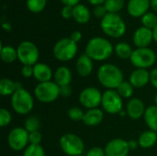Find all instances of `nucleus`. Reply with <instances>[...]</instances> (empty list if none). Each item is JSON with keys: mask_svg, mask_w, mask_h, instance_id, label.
I'll return each mask as SVG.
<instances>
[{"mask_svg": "<svg viewBox=\"0 0 157 156\" xmlns=\"http://www.w3.org/2000/svg\"><path fill=\"white\" fill-rule=\"evenodd\" d=\"M145 110L146 108L144 107V102L139 98H135V97L132 98L127 103V107H126L127 115L130 117V119L133 120H137L141 117H143L144 115Z\"/></svg>", "mask_w": 157, "mask_h": 156, "instance_id": "nucleus-16", "label": "nucleus"}, {"mask_svg": "<svg viewBox=\"0 0 157 156\" xmlns=\"http://www.w3.org/2000/svg\"><path fill=\"white\" fill-rule=\"evenodd\" d=\"M114 51L117 54V56L121 59H130L133 50L132 49V46L127 42H119L114 47Z\"/></svg>", "mask_w": 157, "mask_h": 156, "instance_id": "nucleus-27", "label": "nucleus"}, {"mask_svg": "<svg viewBox=\"0 0 157 156\" xmlns=\"http://www.w3.org/2000/svg\"><path fill=\"white\" fill-rule=\"evenodd\" d=\"M116 90L122 98H130L133 95L134 87L129 81H123Z\"/></svg>", "mask_w": 157, "mask_h": 156, "instance_id": "nucleus-28", "label": "nucleus"}, {"mask_svg": "<svg viewBox=\"0 0 157 156\" xmlns=\"http://www.w3.org/2000/svg\"><path fill=\"white\" fill-rule=\"evenodd\" d=\"M86 156H106V153L103 148L96 146V147L90 148L87 151Z\"/></svg>", "mask_w": 157, "mask_h": 156, "instance_id": "nucleus-38", "label": "nucleus"}, {"mask_svg": "<svg viewBox=\"0 0 157 156\" xmlns=\"http://www.w3.org/2000/svg\"><path fill=\"white\" fill-rule=\"evenodd\" d=\"M0 55H1L2 61L6 63H14L17 59V49H15L13 46H10V45H6V46L1 45Z\"/></svg>", "mask_w": 157, "mask_h": 156, "instance_id": "nucleus-26", "label": "nucleus"}, {"mask_svg": "<svg viewBox=\"0 0 157 156\" xmlns=\"http://www.w3.org/2000/svg\"><path fill=\"white\" fill-rule=\"evenodd\" d=\"M153 33H154V40L157 43V26L153 29Z\"/></svg>", "mask_w": 157, "mask_h": 156, "instance_id": "nucleus-49", "label": "nucleus"}, {"mask_svg": "<svg viewBox=\"0 0 157 156\" xmlns=\"http://www.w3.org/2000/svg\"><path fill=\"white\" fill-rule=\"evenodd\" d=\"M53 80L59 86H68L72 81V72L66 66H60L53 74Z\"/></svg>", "mask_w": 157, "mask_h": 156, "instance_id": "nucleus-22", "label": "nucleus"}, {"mask_svg": "<svg viewBox=\"0 0 157 156\" xmlns=\"http://www.w3.org/2000/svg\"><path fill=\"white\" fill-rule=\"evenodd\" d=\"M150 3H151V7L157 12V0H150Z\"/></svg>", "mask_w": 157, "mask_h": 156, "instance_id": "nucleus-47", "label": "nucleus"}, {"mask_svg": "<svg viewBox=\"0 0 157 156\" xmlns=\"http://www.w3.org/2000/svg\"><path fill=\"white\" fill-rule=\"evenodd\" d=\"M11 120H12L11 113L6 108H1L0 109V126L2 128L6 127L7 125L10 124Z\"/></svg>", "mask_w": 157, "mask_h": 156, "instance_id": "nucleus-35", "label": "nucleus"}, {"mask_svg": "<svg viewBox=\"0 0 157 156\" xmlns=\"http://www.w3.org/2000/svg\"><path fill=\"white\" fill-rule=\"evenodd\" d=\"M104 119V113L99 108H92L87 109L86 112H85L84 118H83V123L88 127H94L99 125Z\"/></svg>", "mask_w": 157, "mask_h": 156, "instance_id": "nucleus-20", "label": "nucleus"}, {"mask_svg": "<svg viewBox=\"0 0 157 156\" xmlns=\"http://www.w3.org/2000/svg\"><path fill=\"white\" fill-rule=\"evenodd\" d=\"M78 46L70 38H63L59 40L53 46V56L61 62L71 61L77 53Z\"/></svg>", "mask_w": 157, "mask_h": 156, "instance_id": "nucleus-5", "label": "nucleus"}, {"mask_svg": "<svg viewBox=\"0 0 157 156\" xmlns=\"http://www.w3.org/2000/svg\"><path fill=\"white\" fill-rule=\"evenodd\" d=\"M59 143L62 151L68 156L82 155L85 151V143L83 140L74 133L63 134L61 137Z\"/></svg>", "mask_w": 157, "mask_h": 156, "instance_id": "nucleus-6", "label": "nucleus"}, {"mask_svg": "<svg viewBox=\"0 0 157 156\" xmlns=\"http://www.w3.org/2000/svg\"><path fill=\"white\" fill-rule=\"evenodd\" d=\"M47 0H26L28 9L32 13L41 12L46 6Z\"/></svg>", "mask_w": 157, "mask_h": 156, "instance_id": "nucleus-29", "label": "nucleus"}, {"mask_svg": "<svg viewBox=\"0 0 157 156\" xmlns=\"http://www.w3.org/2000/svg\"><path fill=\"white\" fill-rule=\"evenodd\" d=\"M129 82L133 86L134 88H141L150 83V73L147 69L136 68L132 71L129 77Z\"/></svg>", "mask_w": 157, "mask_h": 156, "instance_id": "nucleus-17", "label": "nucleus"}, {"mask_svg": "<svg viewBox=\"0 0 157 156\" xmlns=\"http://www.w3.org/2000/svg\"><path fill=\"white\" fill-rule=\"evenodd\" d=\"M98 79L104 87L116 90L124 81V75L117 65L104 63L98 70Z\"/></svg>", "mask_w": 157, "mask_h": 156, "instance_id": "nucleus-2", "label": "nucleus"}, {"mask_svg": "<svg viewBox=\"0 0 157 156\" xmlns=\"http://www.w3.org/2000/svg\"><path fill=\"white\" fill-rule=\"evenodd\" d=\"M21 74L25 78L32 77L33 74H34L33 66H31V65H23L22 68H21Z\"/></svg>", "mask_w": 157, "mask_h": 156, "instance_id": "nucleus-39", "label": "nucleus"}, {"mask_svg": "<svg viewBox=\"0 0 157 156\" xmlns=\"http://www.w3.org/2000/svg\"><path fill=\"white\" fill-rule=\"evenodd\" d=\"M76 72L81 77H86L93 71V60L86 53L80 55L76 61Z\"/></svg>", "mask_w": 157, "mask_h": 156, "instance_id": "nucleus-19", "label": "nucleus"}, {"mask_svg": "<svg viewBox=\"0 0 157 156\" xmlns=\"http://www.w3.org/2000/svg\"><path fill=\"white\" fill-rule=\"evenodd\" d=\"M80 0H61V2L64 5V6H75L76 5L79 4Z\"/></svg>", "mask_w": 157, "mask_h": 156, "instance_id": "nucleus-44", "label": "nucleus"}, {"mask_svg": "<svg viewBox=\"0 0 157 156\" xmlns=\"http://www.w3.org/2000/svg\"><path fill=\"white\" fill-rule=\"evenodd\" d=\"M102 95L103 94L98 88L88 86L80 92L78 99L83 107L86 108L87 109H92L97 108L99 105H101Z\"/></svg>", "mask_w": 157, "mask_h": 156, "instance_id": "nucleus-12", "label": "nucleus"}, {"mask_svg": "<svg viewBox=\"0 0 157 156\" xmlns=\"http://www.w3.org/2000/svg\"><path fill=\"white\" fill-rule=\"evenodd\" d=\"M7 143L13 151L20 152L25 150L29 145L28 131L22 127L12 129L7 136Z\"/></svg>", "mask_w": 157, "mask_h": 156, "instance_id": "nucleus-11", "label": "nucleus"}, {"mask_svg": "<svg viewBox=\"0 0 157 156\" xmlns=\"http://www.w3.org/2000/svg\"><path fill=\"white\" fill-rule=\"evenodd\" d=\"M132 40L137 48L148 47L151 44V42L154 40L153 29H150L144 26L138 28L133 33Z\"/></svg>", "mask_w": 157, "mask_h": 156, "instance_id": "nucleus-14", "label": "nucleus"}, {"mask_svg": "<svg viewBox=\"0 0 157 156\" xmlns=\"http://www.w3.org/2000/svg\"><path fill=\"white\" fill-rule=\"evenodd\" d=\"M156 63H157V52H156Z\"/></svg>", "mask_w": 157, "mask_h": 156, "instance_id": "nucleus-51", "label": "nucleus"}, {"mask_svg": "<svg viewBox=\"0 0 157 156\" xmlns=\"http://www.w3.org/2000/svg\"><path fill=\"white\" fill-rule=\"evenodd\" d=\"M107 0H88V2L92 5H95V6H99V5H104V3L106 2Z\"/></svg>", "mask_w": 157, "mask_h": 156, "instance_id": "nucleus-46", "label": "nucleus"}, {"mask_svg": "<svg viewBox=\"0 0 157 156\" xmlns=\"http://www.w3.org/2000/svg\"><path fill=\"white\" fill-rule=\"evenodd\" d=\"M142 24L144 27L154 29L157 26V16L154 12H147L142 17Z\"/></svg>", "mask_w": 157, "mask_h": 156, "instance_id": "nucleus-30", "label": "nucleus"}, {"mask_svg": "<svg viewBox=\"0 0 157 156\" xmlns=\"http://www.w3.org/2000/svg\"><path fill=\"white\" fill-rule=\"evenodd\" d=\"M42 140V135L40 132V131H32L29 133V144L32 145H39L40 144Z\"/></svg>", "mask_w": 157, "mask_h": 156, "instance_id": "nucleus-36", "label": "nucleus"}, {"mask_svg": "<svg viewBox=\"0 0 157 156\" xmlns=\"http://www.w3.org/2000/svg\"><path fill=\"white\" fill-rule=\"evenodd\" d=\"M157 143V132L148 130L141 133L138 139V143L143 149H149L155 145Z\"/></svg>", "mask_w": 157, "mask_h": 156, "instance_id": "nucleus-23", "label": "nucleus"}, {"mask_svg": "<svg viewBox=\"0 0 157 156\" xmlns=\"http://www.w3.org/2000/svg\"><path fill=\"white\" fill-rule=\"evenodd\" d=\"M17 60L23 65L34 66L39 60L40 52L37 45L29 40H24L17 47Z\"/></svg>", "mask_w": 157, "mask_h": 156, "instance_id": "nucleus-8", "label": "nucleus"}, {"mask_svg": "<svg viewBox=\"0 0 157 156\" xmlns=\"http://www.w3.org/2000/svg\"><path fill=\"white\" fill-rule=\"evenodd\" d=\"M130 61L138 69H148L156 63V52L149 47L136 48L133 50Z\"/></svg>", "mask_w": 157, "mask_h": 156, "instance_id": "nucleus-7", "label": "nucleus"}, {"mask_svg": "<svg viewBox=\"0 0 157 156\" xmlns=\"http://www.w3.org/2000/svg\"><path fill=\"white\" fill-rule=\"evenodd\" d=\"M71 40H73L75 42H78V41H80L81 40V39H82V33L80 32V31H78V30H75V31H73L72 33H71V35H70V37H69Z\"/></svg>", "mask_w": 157, "mask_h": 156, "instance_id": "nucleus-43", "label": "nucleus"}, {"mask_svg": "<svg viewBox=\"0 0 157 156\" xmlns=\"http://www.w3.org/2000/svg\"><path fill=\"white\" fill-rule=\"evenodd\" d=\"M35 97L42 103H52L60 96V86L53 81L39 83L34 88Z\"/></svg>", "mask_w": 157, "mask_h": 156, "instance_id": "nucleus-9", "label": "nucleus"}, {"mask_svg": "<svg viewBox=\"0 0 157 156\" xmlns=\"http://www.w3.org/2000/svg\"><path fill=\"white\" fill-rule=\"evenodd\" d=\"M79 156H82V155H79Z\"/></svg>", "mask_w": 157, "mask_h": 156, "instance_id": "nucleus-52", "label": "nucleus"}, {"mask_svg": "<svg viewBox=\"0 0 157 156\" xmlns=\"http://www.w3.org/2000/svg\"><path fill=\"white\" fill-rule=\"evenodd\" d=\"M107 14H108V11L104 5L96 6L93 9V15L98 18H103Z\"/></svg>", "mask_w": 157, "mask_h": 156, "instance_id": "nucleus-37", "label": "nucleus"}, {"mask_svg": "<svg viewBox=\"0 0 157 156\" xmlns=\"http://www.w3.org/2000/svg\"><path fill=\"white\" fill-rule=\"evenodd\" d=\"M155 105L157 106V93L155 94Z\"/></svg>", "mask_w": 157, "mask_h": 156, "instance_id": "nucleus-50", "label": "nucleus"}, {"mask_svg": "<svg viewBox=\"0 0 157 156\" xmlns=\"http://www.w3.org/2000/svg\"><path fill=\"white\" fill-rule=\"evenodd\" d=\"M104 6L108 13H118L124 6V0H107Z\"/></svg>", "mask_w": 157, "mask_h": 156, "instance_id": "nucleus-31", "label": "nucleus"}, {"mask_svg": "<svg viewBox=\"0 0 157 156\" xmlns=\"http://www.w3.org/2000/svg\"><path fill=\"white\" fill-rule=\"evenodd\" d=\"M150 6V0H129L127 4V10L132 17H139L147 13Z\"/></svg>", "mask_w": 157, "mask_h": 156, "instance_id": "nucleus-15", "label": "nucleus"}, {"mask_svg": "<svg viewBox=\"0 0 157 156\" xmlns=\"http://www.w3.org/2000/svg\"><path fill=\"white\" fill-rule=\"evenodd\" d=\"M2 26H3V28L6 29V30H7V31H9L10 29H11V26H10V24L9 23H7V22H3L2 23Z\"/></svg>", "mask_w": 157, "mask_h": 156, "instance_id": "nucleus-48", "label": "nucleus"}, {"mask_svg": "<svg viewBox=\"0 0 157 156\" xmlns=\"http://www.w3.org/2000/svg\"><path fill=\"white\" fill-rule=\"evenodd\" d=\"M106 156H128L131 149L129 146V142L123 139L116 138L109 141L105 148Z\"/></svg>", "mask_w": 157, "mask_h": 156, "instance_id": "nucleus-13", "label": "nucleus"}, {"mask_svg": "<svg viewBox=\"0 0 157 156\" xmlns=\"http://www.w3.org/2000/svg\"><path fill=\"white\" fill-rule=\"evenodd\" d=\"M33 70H34L33 77L39 83H44V82L52 81V78L53 77L52 68L46 63H37L33 66Z\"/></svg>", "mask_w": 157, "mask_h": 156, "instance_id": "nucleus-18", "label": "nucleus"}, {"mask_svg": "<svg viewBox=\"0 0 157 156\" xmlns=\"http://www.w3.org/2000/svg\"><path fill=\"white\" fill-rule=\"evenodd\" d=\"M40 127V121L36 116H29L25 120V129L28 131V132H32L39 131Z\"/></svg>", "mask_w": 157, "mask_h": 156, "instance_id": "nucleus-32", "label": "nucleus"}, {"mask_svg": "<svg viewBox=\"0 0 157 156\" xmlns=\"http://www.w3.org/2000/svg\"><path fill=\"white\" fill-rule=\"evenodd\" d=\"M73 94V89L70 85L60 86V96L63 97H69Z\"/></svg>", "mask_w": 157, "mask_h": 156, "instance_id": "nucleus-41", "label": "nucleus"}, {"mask_svg": "<svg viewBox=\"0 0 157 156\" xmlns=\"http://www.w3.org/2000/svg\"><path fill=\"white\" fill-rule=\"evenodd\" d=\"M150 83L155 89H157V67L154 68L150 73Z\"/></svg>", "mask_w": 157, "mask_h": 156, "instance_id": "nucleus-42", "label": "nucleus"}, {"mask_svg": "<svg viewBox=\"0 0 157 156\" xmlns=\"http://www.w3.org/2000/svg\"><path fill=\"white\" fill-rule=\"evenodd\" d=\"M139 143H138V141H134V140H132L129 142V146H130V149L131 150H135L137 147H138Z\"/></svg>", "mask_w": 157, "mask_h": 156, "instance_id": "nucleus-45", "label": "nucleus"}, {"mask_svg": "<svg viewBox=\"0 0 157 156\" xmlns=\"http://www.w3.org/2000/svg\"><path fill=\"white\" fill-rule=\"evenodd\" d=\"M85 112L78 107H72L68 109V117L71 120L74 121H81L83 120Z\"/></svg>", "mask_w": 157, "mask_h": 156, "instance_id": "nucleus-34", "label": "nucleus"}, {"mask_svg": "<svg viewBox=\"0 0 157 156\" xmlns=\"http://www.w3.org/2000/svg\"><path fill=\"white\" fill-rule=\"evenodd\" d=\"M123 98L115 89H108L102 95L101 106L105 112L116 115L120 114L123 108Z\"/></svg>", "mask_w": 157, "mask_h": 156, "instance_id": "nucleus-10", "label": "nucleus"}, {"mask_svg": "<svg viewBox=\"0 0 157 156\" xmlns=\"http://www.w3.org/2000/svg\"><path fill=\"white\" fill-rule=\"evenodd\" d=\"M20 88H23V86L19 81H13L9 78H2L0 80V95L3 97L12 96Z\"/></svg>", "mask_w": 157, "mask_h": 156, "instance_id": "nucleus-21", "label": "nucleus"}, {"mask_svg": "<svg viewBox=\"0 0 157 156\" xmlns=\"http://www.w3.org/2000/svg\"><path fill=\"white\" fill-rule=\"evenodd\" d=\"M102 31L111 38H121L126 32V23L118 13H108L100 21Z\"/></svg>", "mask_w": 157, "mask_h": 156, "instance_id": "nucleus-3", "label": "nucleus"}, {"mask_svg": "<svg viewBox=\"0 0 157 156\" xmlns=\"http://www.w3.org/2000/svg\"><path fill=\"white\" fill-rule=\"evenodd\" d=\"M22 156H45V152L40 144L39 145L29 144L24 150Z\"/></svg>", "mask_w": 157, "mask_h": 156, "instance_id": "nucleus-33", "label": "nucleus"}, {"mask_svg": "<svg viewBox=\"0 0 157 156\" xmlns=\"http://www.w3.org/2000/svg\"><path fill=\"white\" fill-rule=\"evenodd\" d=\"M11 107L17 114L27 115L34 107L33 97L28 90L20 88L11 96Z\"/></svg>", "mask_w": 157, "mask_h": 156, "instance_id": "nucleus-4", "label": "nucleus"}, {"mask_svg": "<svg viewBox=\"0 0 157 156\" xmlns=\"http://www.w3.org/2000/svg\"><path fill=\"white\" fill-rule=\"evenodd\" d=\"M144 119L149 130L157 132V106L148 107L144 112Z\"/></svg>", "mask_w": 157, "mask_h": 156, "instance_id": "nucleus-25", "label": "nucleus"}, {"mask_svg": "<svg viewBox=\"0 0 157 156\" xmlns=\"http://www.w3.org/2000/svg\"><path fill=\"white\" fill-rule=\"evenodd\" d=\"M91 13L87 6L82 4H78L75 6H74L73 9V17L74 19L80 24L87 23L90 19Z\"/></svg>", "mask_w": 157, "mask_h": 156, "instance_id": "nucleus-24", "label": "nucleus"}, {"mask_svg": "<svg viewBox=\"0 0 157 156\" xmlns=\"http://www.w3.org/2000/svg\"><path fill=\"white\" fill-rule=\"evenodd\" d=\"M112 43L103 37H94L86 43L85 53L93 61L102 62L108 60L113 53Z\"/></svg>", "mask_w": 157, "mask_h": 156, "instance_id": "nucleus-1", "label": "nucleus"}, {"mask_svg": "<svg viewBox=\"0 0 157 156\" xmlns=\"http://www.w3.org/2000/svg\"><path fill=\"white\" fill-rule=\"evenodd\" d=\"M73 9H74L73 6H63V7L62 8V11H61L62 17L63 18H66V19H68L70 17H73Z\"/></svg>", "mask_w": 157, "mask_h": 156, "instance_id": "nucleus-40", "label": "nucleus"}]
</instances>
